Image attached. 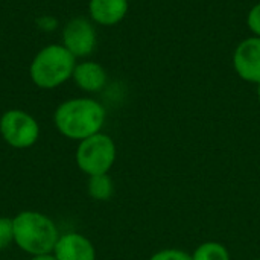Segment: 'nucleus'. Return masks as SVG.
<instances>
[{
  "mask_svg": "<svg viewBox=\"0 0 260 260\" xmlns=\"http://www.w3.org/2000/svg\"><path fill=\"white\" fill-rule=\"evenodd\" d=\"M30 260H56L53 254H43V256H32Z\"/></svg>",
  "mask_w": 260,
  "mask_h": 260,
  "instance_id": "16",
  "label": "nucleus"
},
{
  "mask_svg": "<svg viewBox=\"0 0 260 260\" xmlns=\"http://www.w3.org/2000/svg\"><path fill=\"white\" fill-rule=\"evenodd\" d=\"M192 260H230V254L219 242H204L193 251Z\"/></svg>",
  "mask_w": 260,
  "mask_h": 260,
  "instance_id": "12",
  "label": "nucleus"
},
{
  "mask_svg": "<svg viewBox=\"0 0 260 260\" xmlns=\"http://www.w3.org/2000/svg\"><path fill=\"white\" fill-rule=\"evenodd\" d=\"M128 2H131V0H128Z\"/></svg>",
  "mask_w": 260,
  "mask_h": 260,
  "instance_id": "18",
  "label": "nucleus"
},
{
  "mask_svg": "<svg viewBox=\"0 0 260 260\" xmlns=\"http://www.w3.org/2000/svg\"><path fill=\"white\" fill-rule=\"evenodd\" d=\"M247 24H248V29L253 32V35L260 38V2L259 3H256V5L248 11Z\"/></svg>",
  "mask_w": 260,
  "mask_h": 260,
  "instance_id": "15",
  "label": "nucleus"
},
{
  "mask_svg": "<svg viewBox=\"0 0 260 260\" xmlns=\"http://www.w3.org/2000/svg\"><path fill=\"white\" fill-rule=\"evenodd\" d=\"M0 134L9 146L26 149L37 143L40 125L34 116L23 110H8L0 117Z\"/></svg>",
  "mask_w": 260,
  "mask_h": 260,
  "instance_id": "5",
  "label": "nucleus"
},
{
  "mask_svg": "<svg viewBox=\"0 0 260 260\" xmlns=\"http://www.w3.org/2000/svg\"><path fill=\"white\" fill-rule=\"evenodd\" d=\"M76 58L62 44H47L30 61V81L44 90H52L73 76Z\"/></svg>",
  "mask_w": 260,
  "mask_h": 260,
  "instance_id": "3",
  "label": "nucleus"
},
{
  "mask_svg": "<svg viewBox=\"0 0 260 260\" xmlns=\"http://www.w3.org/2000/svg\"><path fill=\"white\" fill-rule=\"evenodd\" d=\"M233 67L238 76L247 82H260V38L248 37L242 40L233 53Z\"/></svg>",
  "mask_w": 260,
  "mask_h": 260,
  "instance_id": "7",
  "label": "nucleus"
},
{
  "mask_svg": "<svg viewBox=\"0 0 260 260\" xmlns=\"http://www.w3.org/2000/svg\"><path fill=\"white\" fill-rule=\"evenodd\" d=\"M149 260H192V254L178 248H166L151 256Z\"/></svg>",
  "mask_w": 260,
  "mask_h": 260,
  "instance_id": "14",
  "label": "nucleus"
},
{
  "mask_svg": "<svg viewBox=\"0 0 260 260\" xmlns=\"http://www.w3.org/2000/svg\"><path fill=\"white\" fill-rule=\"evenodd\" d=\"M257 98H259V102H260V82L257 84Z\"/></svg>",
  "mask_w": 260,
  "mask_h": 260,
  "instance_id": "17",
  "label": "nucleus"
},
{
  "mask_svg": "<svg viewBox=\"0 0 260 260\" xmlns=\"http://www.w3.org/2000/svg\"><path fill=\"white\" fill-rule=\"evenodd\" d=\"M114 192L113 180L108 174L93 175L88 178V195L96 201H107Z\"/></svg>",
  "mask_w": 260,
  "mask_h": 260,
  "instance_id": "11",
  "label": "nucleus"
},
{
  "mask_svg": "<svg viewBox=\"0 0 260 260\" xmlns=\"http://www.w3.org/2000/svg\"><path fill=\"white\" fill-rule=\"evenodd\" d=\"M52 254L56 260H96L91 241L75 232L59 235Z\"/></svg>",
  "mask_w": 260,
  "mask_h": 260,
  "instance_id": "8",
  "label": "nucleus"
},
{
  "mask_svg": "<svg viewBox=\"0 0 260 260\" xmlns=\"http://www.w3.org/2000/svg\"><path fill=\"white\" fill-rule=\"evenodd\" d=\"M14 242V222L12 218L0 216V251Z\"/></svg>",
  "mask_w": 260,
  "mask_h": 260,
  "instance_id": "13",
  "label": "nucleus"
},
{
  "mask_svg": "<svg viewBox=\"0 0 260 260\" xmlns=\"http://www.w3.org/2000/svg\"><path fill=\"white\" fill-rule=\"evenodd\" d=\"M116 161V143L104 133H98L79 142L76 165L88 177L108 174Z\"/></svg>",
  "mask_w": 260,
  "mask_h": 260,
  "instance_id": "4",
  "label": "nucleus"
},
{
  "mask_svg": "<svg viewBox=\"0 0 260 260\" xmlns=\"http://www.w3.org/2000/svg\"><path fill=\"white\" fill-rule=\"evenodd\" d=\"M98 43L96 29L91 20L84 17H75L66 23L62 29V46L75 56H90Z\"/></svg>",
  "mask_w": 260,
  "mask_h": 260,
  "instance_id": "6",
  "label": "nucleus"
},
{
  "mask_svg": "<svg viewBox=\"0 0 260 260\" xmlns=\"http://www.w3.org/2000/svg\"><path fill=\"white\" fill-rule=\"evenodd\" d=\"M105 117V108L96 99L73 98L58 105L53 114V123L59 134L81 142L101 133Z\"/></svg>",
  "mask_w": 260,
  "mask_h": 260,
  "instance_id": "1",
  "label": "nucleus"
},
{
  "mask_svg": "<svg viewBox=\"0 0 260 260\" xmlns=\"http://www.w3.org/2000/svg\"><path fill=\"white\" fill-rule=\"evenodd\" d=\"M14 244L30 256L52 254L59 238L56 224L44 213L24 210L12 218Z\"/></svg>",
  "mask_w": 260,
  "mask_h": 260,
  "instance_id": "2",
  "label": "nucleus"
},
{
  "mask_svg": "<svg viewBox=\"0 0 260 260\" xmlns=\"http://www.w3.org/2000/svg\"><path fill=\"white\" fill-rule=\"evenodd\" d=\"M128 6V0H90V20L101 26H116L125 18Z\"/></svg>",
  "mask_w": 260,
  "mask_h": 260,
  "instance_id": "9",
  "label": "nucleus"
},
{
  "mask_svg": "<svg viewBox=\"0 0 260 260\" xmlns=\"http://www.w3.org/2000/svg\"><path fill=\"white\" fill-rule=\"evenodd\" d=\"M73 81L75 84L87 93H98L101 91L108 81L107 70L96 61H82L76 62L73 70Z\"/></svg>",
  "mask_w": 260,
  "mask_h": 260,
  "instance_id": "10",
  "label": "nucleus"
}]
</instances>
